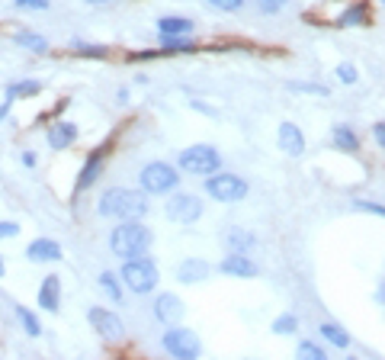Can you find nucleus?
<instances>
[{
  "label": "nucleus",
  "mask_w": 385,
  "mask_h": 360,
  "mask_svg": "<svg viewBox=\"0 0 385 360\" xmlns=\"http://www.w3.org/2000/svg\"><path fill=\"white\" fill-rule=\"evenodd\" d=\"M257 4H260V10H270V13H276L283 0H257Z\"/></svg>",
  "instance_id": "36"
},
{
  "label": "nucleus",
  "mask_w": 385,
  "mask_h": 360,
  "mask_svg": "<svg viewBox=\"0 0 385 360\" xmlns=\"http://www.w3.org/2000/svg\"><path fill=\"white\" fill-rule=\"evenodd\" d=\"M250 245H254V235H248V232H241V229H231V232H228V248H231V251L244 254Z\"/></svg>",
  "instance_id": "23"
},
{
  "label": "nucleus",
  "mask_w": 385,
  "mask_h": 360,
  "mask_svg": "<svg viewBox=\"0 0 385 360\" xmlns=\"http://www.w3.org/2000/svg\"><path fill=\"white\" fill-rule=\"evenodd\" d=\"M58 299H61V280L52 274V276L42 280V286H39V306L55 312V309H58Z\"/></svg>",
  "instance_id": "15"
},
{
  "label": "nucleus",
  "mask_w": 385,
  "mask_h": 360,
  "mask_svg": "<svg viewBox=\"0 0 385 360\" xmlns=\"http://www.w3.org/2000/svg\"><path fill=\"white\" fill-rule=\"evenodd\" d=\"M205 193L219 203H238V199L248 196V184L238 174H219L205 180Z\"/></svg>",
  "instance_id": "6"
},
{
  "label": "nucleus",
  "mask_w": 385,
  "mask_h": 360,
  "mask_svg": "<svg viewBox=\"0 0 385 360\" xmlns=\"http://www.w3.org/2000/svg\"><path fill=\"white\" fill-rule=\"evenodd\" d=\"M100 286H103V293L113 299V302H119L122 299V286H119V280H116L113 274H100Z\"/></svg>",
  "instance_id": "26"
},
{
  "label": "nucleus",
  "mask_w": 385,
  "mask_h": 360,
  "mask_svg": "<svg viewBox=\"0 0 385 360\" xmlns=\"http://www.w3.org/2000/svg\"><path fill=\"white\" fill-rule=\"evenodd\" d=\"M219 270H222V274H234V276H257V264L248 261V258L238 254V251L228 254L225 261L219 264Z\"/></svg>",
  "instance_id": "14"
},
{
  "label": "nucleus",
  "mask_w": 385,
  "mask_h": 360,
  "mask_svg": "<svg viewBox=\"0 0 385 360\" xmlns=\"http://www.w3.org/2000/svg\"><path fill=\"white\" fill-rule=\"evenodd\" d=\"M13 42H16V46H26L29 52H46V48H48V42L42 36H36V32H16Z\"/></svg>",
  "instance_id": "21"
},
{
  "label": "nucleus",
  "mask_w": 385,
  "mask_h": 360,
  "mask_svg": "<svg viewBox=\"0 0 385 360\" xmlns=\"http://www.w3.org/2000/svg\"><path fill=\"white\" fill-rule=\"evenodd\" d=\"M87 319H90V325H93V328H97L103 338H109V341H113V338H116V341H119V338H122V331H126L122 319H119V315H116V312H109V309H97V306H93L90 312H87Z\"/></svg>",
  "instance_id": "9"
},
{
  "label": "nucleus",
  "mask_w": 385,
  "mask_h": 360,
  "mask_svg": "<svg viewBox=\"0 0 385 360\" xmlns=\"http://www.w3.org/2000/svg\"><path fill=\"white\" fill-rule=\"evenodd\" d=\"M212 7H219V10H228V13H234V10H241L244 7V0H209Z\"/></svg>",
  "instance_id": "31"
},
{
  "label": "nucleus",
  "mask_w": 385,
  "mask_h": 360,
  "mask_svg": "<svg viewBox=\"0 0 385 360\" xmlns=\"http://www.w3.org/2000/svg\"><path fill=\"white\" fill-rule=\"evenodd\" d=\"M161 345L167 347V354H174V357H180V360H193V357H199V354H203L199 338L193 335L189 328H170V331H164Z\"/></svg>",
  "instance_id": "7"
},
{
  "label": "nucleus",
  "mask_w": 385,
  "mask_h": 360,
  "mask_svg": "<svg viewBox=\"0 0 385 360\" xmlns=\"http://www.w3.org/2000/svg\"><path fill=\"white\" fill-rule=\"evenodd\" d=\"M16 319L23 322L26 335H32V338H39V335H42V325H39V319H36V315H32L26 306H16Z\"/></svg>",
  "instance_id": "24"
},
{
  "label": "nucleus",
  "mask_w": 385,
  "mask_h": 360,
  "mask_svg": "<svg viewBox=\"0 0 385 360\" xmlns=\"http://www.w3.org/2000/svg\"><path fill=\"white\" fill-rule=\"evenodd\" d=\"M337 26H366V4H356L337 20Z\"/></svg>",
  "instance_id": "25"
},
{
  "label": "nucleus",
  "mask_w": 385,
  "mask_h": 360,
  "mask_svg": "<svg viewBox=\"0 0 385 360\" xmlns=\"http://www.w3.org/2000/svg\"><path fill=\"white\" fill-rule=\"evenodd\" d=\"M382 4H385V0H382Z\"/></svg>",
  "instance_id": "42"
},
{
  "label": "nucleus",
  "mask_w": 385,
  "mask_h": 360,
  "mask_svg": "<svg viewBox=\"0 0 385 360\" xmlns=\"http://www.w3.org/2000/svg\"><path fill=\"white\" fill-rule=\"evenodd\" d=\"M164 213H167L170 222L189 225V222H196L199 215H203V203H199V196H193V193H177L174 199H167Z\"/></svg>",
  "instance_id": "8"
},
{
  "label": "nucleus",
  "mask_w": 385,
  "mask_h": 360,
  "mask_svg": "<svg viewBox=\"0 0 385 360\" xmlns=\"http://www.w3.org/2000/svg\"><path fill=\"white\" fill-rule=\"evenodd\" d=\"M337 77L344 81V84H353V81H356V68H353V65H340V68H337Z\"/></svg>",
  "instance_id": "32"
},
{
  "label": "nucleus",
  "mask_w": 385,
  "mask_h": 360,
  "mask_svg": "<svg viewBox=\"0 0 385 360\" xmlns=\"http://www.w3.org/2000/svg\"><path fill=\"white\" fill-rule=\"evenodd\" d=\"M122 280H126V286L132 293H151L154 286H158V267H154V261H148V258H128L126 267H122Z\"/></svg>",
  "instance_id": "3"
},
{
  "label": "nucleus",
  "mask_w": 385,
  "mask_h": 360,
  "mask_svg": "<svg viewBox=\"0 0 385 360\" xmlns=\"http://www.w3.org/2000/svg\"><path fill=\"white\" fill-rule=\"evenodd\" d=\"M177 276H180L183 284H203L205 276H209V264L205 261H183L180 267H177Z\"/></svg>",
  "instance_id": "17"
},
{
  "label": "nucleus",
  "mask_w": 385,
  "mask_h": 360,
  "mask_svg": "<svg viewBox=\"0 0 385 360\" xmlns=\"http://www.w3.org/2000/svg\"><path fill=\"white\" fill-rule=\"evenodd\" d=\"M318 331H321V338H327V341H331L334 347H347V345H350L347 331H344V328H337V325H331V322H325V325H321V328H318Z\"/></svg>",
  "instance_id": "22"
},
{
  "label": "nucleus",
  "mask_w": 385,
  "mask_h": 360,
  "mask_svg": "<svg viewBox=\"0 0 385 360\" xmlns=\"http://www.w3.org/2000/svg\"><path fill=\"white\" fill-rule=\"evenodd\" d=\"M280 148L286 154H292V158H299V154L305 152V135H302V129L299 126H292V123H283L280 126Z\"/></svg>",
  "instance_id": "13"
},
{
  "label": "nucleus",
  "mask_w": 385,
  "mask_h": 360,
  "mask_svg": "<svg viewBox=\"0 0 385 360\" xmlns=\"http://www.w3.org/2000/svg\"><path fill=\"white\" fill-rule=\"evenodd\" d=\"M356 209H363V213H376L385 219V206H379V203H366V199H356Z\"/></svg>",
  "instance_id": "33"
},
{
  "label": "nucleus",
  "mask_w": 385,
  "mask_h": 360,
  "mask_svg": "<svg viewBox=\"0 0 385 360\" xmlns=\"http://www.w3.org/2000/svg\"><path fill=\"white\" fill-rule=\"evenodd\" d=\"M219 164H222V158L212 145H193L187 152H180V168L187 174H203V177L219 174Z\"/></svg>",
  "instance_id": "4"
},
{
  "label": "nucleus",
  "mask_w": 385,
  "mask_h": 360,
  "mask_svg": "<svg viewBox=\"0 0 385 360\" xmlns=\"http://www.w3.org/2000/svg\"><path fill=\"white\" fill-rule=\"evenodd\" d=\"M87 4H93V7H100V4H109V0H87Z\"/></svg>",
  "instance_id": "40"
},
{
  "label": "nucleus",
  "mask_w": 385,
  "mask_h": 360,
  "mask_svg": "<svg viewBox=\"0 0 385 360\" xmlns=\"http://www.w3.org/2000/svg\"><path fill=\"white\" fill-rule=\"evenodd\" d=\"M158 29L161 36H189L193 32V20H187V16H161Z\"/></svg>",
  "instance_id": "16"
},
{
  "label": "nucleus",
  "mask_w": 385,
  "mask_h": 360,
  "mask_svg": "<svg viewBox=\"0 0 385 360\" xmlns=\"http://www.w3.org/2000/svg\"><path fill=\"white\" fill-rule=\"evenodd\" d=\"M52 0H13L16 10H48Z\"/></svg>",
  "instance_id": "30"
},
{
  "label": "nucleus",
  "mask_w": 385,
  "mask_h": 360,
  "mask_svg": "<svg viewBox=\"0 0 385 360\" xmlns=\"http://www.w3.org/2000/svg\"><path fill=\"white\" fill-rule=\"evenodd\" d=\"M39 91H42V84H39V81H20V84H10L7 87V100L13 103V100L32 97V93H39Z\"/></svg>",
  "instance_id": "19"
},
{
  "label": "nucleus",
  "mask_w": 385,
  "mask_h": 360,
  "mask_svg": "<svg viewBox=\"0 0 385 360\" xmlns=\"http://www.w3.org/2000/svg\"><path fill=\"white\" fill-rule=\"evenodd\" d=\"M100 171H103V152H93V158L87 164H83L81 171V180H77V190H87V187L93 184L100 177Z\"/></svg>",
  "instance_id": "18"
},
{
  "label": "nucleus",
  "mask_w": 385,
  "mask_h": 360,
  "mask_svg": "<svg viewBox=\"0 0 385 360\" xmlns=\"http://www.w3.org/2000/svg\"><path fill=\"white\" fill-rule=\"evenodd\" d=\"M23 164H26V168H32V164H36V154L26 152V154H23Z\"/></svg>",
  "instance_id": "38"
},
{
  "label": "nucleus",
  "mask_w": 385,
  "mask_h": 360,
  "mask_svg": "<svg viewBox=\"0 0 385 360\" xmlns=\"http://www.w3.org/2000/svg\"><path fill=\"white\" fill-rule=\"evenodd\" d=\"M4 274H7V267H4V258H0V276H4Z\"/></svg>",
  "instance_id": "41"
},
{
  "label": "nucleus",
  "mask_w": 385,
  "mask_h": 360,
  "mask_svg": "<svg viewBox=\"0 0 385 360\" xmlns=\"http://www.w3.org/2000/svg\"><path fill=\"white\" fill-rule=\"evenodd\" d=\"M77 55H97V58H103L106 48L103 46H77Z\"/></svg>",
  "instance_id": "35"
},
{
  "label": "nucleus",
  "mask_w": 385,
  "mask_h": 360,
  "mask_svg": "<svg viewBox=\"0 0 385 360\" xmlns=\"http://www.w3.org/2000/svg\"><path fill=\"white\" fill-rule=\"evenodd\" d=\"M100 213L103 215H116V219H142L148 213V199L135 190H122L113 187L100 196Z\"/></svg>",
  "instance_id": "1"
},
{
  "label": "nucleus",
  "mask_w": 385,
  "mask_h": 360,
  "mask_svg": "<svg viewBox=\"0 0 385 360\" xmlns=\"http://www.w3.org/2000/svg\"><path fill=\"white\" fill-rule=\"evenodd\" d=\"M372 132H376V142H379V145L385 148V123H379V126H376V129H372Z\"/></svg>",
  "instance_id": "37"
},
{
  "label": "nucleus",
  "mask_w": 385,
  "mask_h": 360,
  "mask_svg": "<svg viewBox=\"0 0 385 360\" xmlns=\"http://www.w3.org/2000/svg\"><path fill=\"white\" fill-rule=\"evenodd\" d=\"M77 142V126L74 123H55L48 126V148H55V152H65V148H71Z\"/></svg>",
  "instance_id": "12"
},
{
  "label": "nucleus",
  "mask_w": 385,
  "mask_h": 360,
  "mask_svg": "<svg viewBox=\"0 0 385 360\" xmlns=\"http://www.w3.org/2000/svg\"><path fill=\"white\" fill-rule=\"evenodd\" d=\"M334 145L344 148V152H356V148H360V138L350 129H344V126H334Z\"/></svg>",
  "instance_id": "20"
},
{
  "label": "nucleus",
  "mask_w": 385,
  "mask_h": 360,
  "mask_svg": "<svg viewBox=\"0 0 385 360\" xmlns=\"http://www.w3.org/2000/svg\"><path fill=\"white\" fill-rule=\"evenodd\" d=\"M20 235V225L16 222H0V238H16Z\"/></svg>",
  "instance_id": "34"
},
{
  "label": "nucleus",
  "mask_w": 385,
  "mask_h": 360,
  "mask_svg": "<svg viewBox=\"0 0 385 360\" xmlns=\"http://www.w3.org/2000/svg\"><path fill=\"white\" fill-rule=\"evenodd\" d=\"M273 331H276V335H292V331H299V319H295V315H280V319L273 322Z\"/></svg>",
  "instance_id": "27"
},
{
  "label": "nucleus",
  "mask_w": 385,
  "mask_h": 360,
  "mask_svg": "<svg viewBox=\"0 0 385 360\" xmlns=\"http://www.w3.org/2000/svg\"><path fill=\"white\" fill-rule=\"evenodd\" d=\"M26 258L36 264H46V261H61V245L52 241V238H36L29 248H26Z\"/></svg>",
  "instance_id": "11"
},
{
  "label": "nucleus",
  "mask_w": 385,
  "mask_h": 360,
  "mask_svg": "<svg viewBox=\"0 0 385 360\" xmlns=\"http://www.w3.org/2000/svg\"><path fill=\"white\" fill-rule=\"evenodd\" d=\"M183 312H187V309H183L180 296H174V293H164V296H158V302H154V315H158L161 322H167V325L180 322Z\"/></svg>",
  "instance_id": "10"
},
{
  "label": "nucleus",
  "mask_w": 385,
  "mask_h": 360,
  "mask_svg": "<svg viewBox=\"0 0 385 360\" xmlns=\"http://www.w3.org/2000/svg\"><path fill=\"white\" fill-rule=\"evenodd\" d=\"M148 245H151V232L144 229L142 222H135V219H126V222L116 225L113 235H109V248H113L119 258H126V261L144 254Z\"/></svg>",
  "instance_id": "2"
},
{
  "label": "nucleus",
  "mask_w": 385,
  "mask_h": 360,
  "mask_svg": "<svg viewBox=\"0 0 385 360\" xmlns=\"http://www.w3.org/2000/svg\"><path fill=\"white\" fill-rule=\"evenodd\" d=\"M138 180H142V190L144 193H167V190H174L180 177H177V171L170 168V164L151 161V164H144V168H142Z\"/></svg>",
  "instance_id": "5"
},
{
  "label": "nucleus",
  "mask_w": 385,
  "mask_h": 360,
  "mask_svg": "<svg viewBox=\"0 0 385 360\" xmlns=\"http://www.w3.org/2000/svg\"><path fill=\"white\" fill-rule=\"evenodd\" d=\"M299 354H302V357H309V360H325L327 357V354L321 351L318 345H311V341H302V345H299Z\"/></svg>",
  "instance_id": "29"
},
{
  "label": "nucleus",
  "mask_w": 385,
  "mask_h": 360,
  "mask_svg": "<svg viewBox=\"0 0 385 360\" xmlns=\"http://www.w3.org/2000/svg\"><path fill=\"white\" fill-rule=\"evenodd\" d=\"M7 107H10V100H7V103H4V107H0V119H4V116H7Z\"/></svg>",
  "instance_id": "39"
},
{
  "label": "nucleus",
  "mask_w": 385,
  "mask_h": 360,
  "mask_svg": "<svg viewBox=\"0 0 385 360\" xmlns=\"http://www.w3.org/2000/svg\"><path fill=\"white\" fill-rule=\"evenodd\" d=\"M161 42H164V55H167V52H193V46H189L187 39H177V36H161Z\"/></svg>",
  "instance_id": "28"
}]
</instances>
